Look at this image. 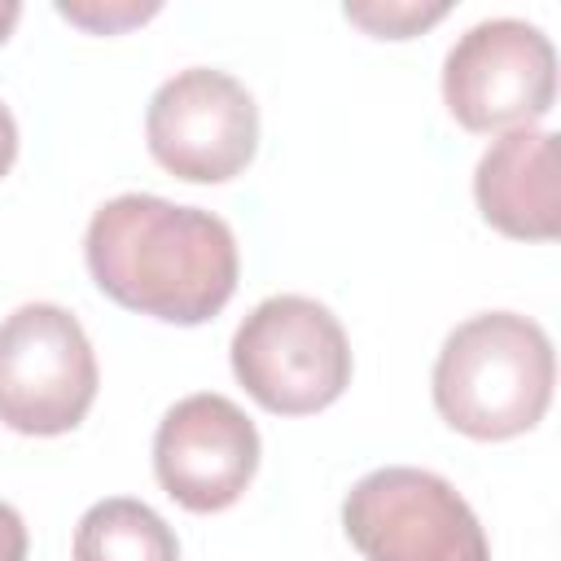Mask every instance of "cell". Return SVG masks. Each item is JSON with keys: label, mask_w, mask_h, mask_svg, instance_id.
I'll return each instance as SVG.
<instances>
[{"label": "cell", "mask_w": 561, "mask_h": 561, "mask_svg": "<svg viewBox=\"0 0 561 561\" xmlns=\"http://www.w3.org/2000/svg\"><path fill=\"white\" fill-rule=\"evenodd\" d=\"M346 18L355 26H364L368 35H381V39H408L425 26H434L438 18H447V4H416V0H403V4H346Z\"/></svg>", "instance_id": "cell-11"}, {"label": "cell", "mask_w": 561, "mask_h": 561, "mask_svg": "<svg viewBox=\"0 0 561 561\" xmlns=\"http://www.w3.org/2000/svg\"><path fill=\"white\" fill-rule=\"evenodd\" d=\"M57 13H61L66 22H75V26L92 31V35H118V31H127V26H136V22H145V18H153V13H158V4H131V0H123V4H101V0H61V4H57Z\"/></svg>", "instance_id": "cell-12"}, {"label": "cell", "mask_w": 561, "mask_h": 561, "mask_svg": "<svg viewBox=\"0 0 561 561\" xmlns=\"http://www.w3.org/2000/svg\"><path fill=\"white\" fill-rule=\"evenodd\" d=\"M342 526L364 561H491L465 495L412 465L364 473L342 500Z\"/></svg>", "instance_id": "cell-4"}, {"label": "cell", "mask_w": 561, "mask_h": 561, "mask_svg": "<svg viewBox=\"0 0 561 561\" xmlns=\"http://www.w3.org/2000/svg\"><path fill=\"white\" fill-rule=\"evenodd\" d=\"M557 96L552 39L522 18L469 26L443 61V101L469 131L535 127Z\"/></svg>", "instance_id": "cell-6"}, {"label": "cell", "mask_w": 561, "mask_h": 561, "mask_svg": "<svg viewBox=\"0 0 561 561\" xmlns=\"http://www.w3.org/2000/svg\"><path fill=\"white\" fill-rule=\"evenodd\" d=\"M557 359L548 333L517 311H482L456 324L434 359L438 416L482 443L539 425L552 403Z\"/></svg>", "instance_id": "cell-2"}, {"label": "cell", "mask_w": 561, "mask_h": 561, "mask_svg": "<svg viewBox=\"0 0 561 561\" xmlns=\"http://www.w3.org/2000/svg\"><path fill=\"white\" fill-rule=\"evenodd\" d=\"M18 18H22V4H18V0H0V44H4L9 31L18 26Z\"/></svg>", "instance_id": "cell-15"}, {"label": "cell", "mask_w": 561, "mask_h": 561, "mask_svg": "<svg viewBox=\"0 0 561 561\" xmlns=\"http://www.w3.org/2000/svg\"><path fill=\"white\" fill-rule=\"evenodd\" d=\"M75 561H180V543L149 504L110 495L79 517Z\"/></svg>", "instance_id": "cell-10"}, {"label": "cell", "mask_w": 561, "mask_h": 561, "mask_svg": "<svg viewBox=\"0 0 561 561\" xmlns=\"http://www.w3.org/2000/svg\"><path fill=\"white\" fill-rule=\"evenodd\" d=\"M13 158H18V123H13V114H9V105L0 101V180L9 175V167H13Z\"/></svg>", "instance_id": "cell-14"}, {"label": "cell", "mask_w": 561, "mask_h": 561, "mask_svg": "<svg viewBox=\"0 0 561 561\" xmlns=\"http://www.w3.org/2000/svg\"><path fill=\"white\" fill-rule=\"evenodd\" d=\"M482 219L517 241H552L561 232L557 136L543 127H513L482 153L473 171Z\"/></svg>", "instance_id": "cell-9"}, {"label": "cell", "mask_w": 561, "mask_h": 561, "mask_svg": "<svg viewBox=\"0 0 561 561\" xmlns=\"http://www.w3.org/2000/svg\"><path fill=\"white\" fill-rule=\"evenodd\" d=\"M83 259L118 307L167 324H202L237 289L232 228L202 206L153 193L110 197L88 224Z\"/></svg>", "instance_id": "cell-1"}, {"label": "cell", "mask_w": 561, "mask_h": 561, "mask_svg": "<svg viewBox=\"0 0 561 561\" xmlns=\"http://www.w3.org/2000/svg\"><path fill=\"white\" fill-rule=\"evenodd\" d=\"M96 399V355L57 302H26L0 324V421L18 434H70Z\"/></svg>", "instance_id": "cell-5"}, {"label": "cell", "mask_w": 561, "mask_h": 561, "mask_svg": "<svg viewBox=\"0 0 561 561\" xmlns=\"http://www.w3.org/2000/svg\"><path fill=\"white\" fill-rule=\"evenodd\" d=\"M254 469L259 430L228 394H188L158 421L153 473L162 491L188 513H219L237 504Z\"/></svg>", "instance_id": "cell-8"}, {"label": "cell", "mask_w": 561, "mask_h": 561, "mask_svg": "<svg viewBox=\"0 0 561 561\" xmlns=\"http://www.w3.org/2000/svg\"><path fill=\"white\" fill-rule=\"evenodd\" d=\"M0 561H26V526L13 504L0 500Z\"/></svg>", "instance_id": "cell-13"}, {"label": "cell", "mask_w": 561, "mask_h": 561, "mask_svg": "<svg viewBox=\"0 0 561 561\" xmlns=\"http://www.w3.org/2000/svg\"><path fill=\"white\" fill-rule=\"evenodd\" d=\"M145 140L171 175L188 184H224L241 175L259 149V105L232 75L188 66L153 92Z\"/></svg>", "instance_id": "cell-7"}, {"label": "cell", "mask_w": 561, "mask_h": 561, "mask_svg": "<svg viewBox=\"0 0 561 561\" xmlns=\"http://www.w3.org/2000/svg\"><path fill=\"white\" fill-rule=\"evenodd\" d=\"M232 373L259 408L307 416L351 386V342L324 302L276 294L232 333Z\"/></svg>", "instance_id": "cell-3"}]
</instances>
